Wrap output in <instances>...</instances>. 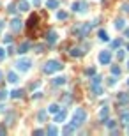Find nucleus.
Segmentation results:
<instances>
[{
  "label": "nucleus",
  "mask_w": 129,
  "mask_h": 136,
  "mask_svg": "<svg viewBox=\"0 0 129 136\" xmlns=\"http://www.w3.org/2000/svg\"><path fill=\"white\" fill-rule=\"evenodd\" d=\"M2 28H4V23H2V21H0V30H2Z\"/></svg>",
  "instance_id": "f704fd0d"
},
{
  "label": "nucleus",
  "mask_w": 129,
  "mask_h": 136,
  "mask_svg": "<svg viewBox=\"0 0 129 136\" xmlns=\"http://www.w3.org/2000/svg\"><path fill=\"white\" fill-rule=\"evenodd\" d=\"M0 80H2V71H0Z\"/></svg>",
  "instance_id": "c9c22d12"
},
{
  "label": "nucleus",
  "mask_w": 129,
  "mask_h": 136,
  "mask_svg": "<svg viewBox=\"0 0 129 136\" xmlns=\"http://www.w3.org/2000/svg\"><path fill=\"white\" fill-rule=\"evenodd\" d=\"M59 110H60V108H59V104H51V106H50V110H48V111H50V113H57Z\"/></svg>",
  "instance_id": "aec40b11"
},
{
  "label": "nucleus",
  "mask_w": 129,
  "mask_h": 136,
  "mask_svg": "<svg viewBox=\"0 0 129 136\" xmlns=\"http://www.w3.org/2000/svg\"><path fill=\"white\" fill-rule=\"evenodd\" d=\"M119 44H120V39H117V41H113V44H111V46H113V48H117Z\"/></svg>",
  "instance_id": "cd10ccee"
},
{
  "label": "nucleus",
  "mask_w": 129,
  "mask_h": 136,
  "mask_svg": "<svg viewBox=\"0 0 129 136\" xmlns=\"http://www.w3.org/2000/svg\"><path fill=\"white\" fill-rule=\"evenodd\" d=\"M99 37H101V41H108V35H106L104 30H101V32H99Z\"/></svg>",
  "instance_id": "5701e85b"
},
{
  "label": "nucleus",
  "mask_w": 129,
  "mask_h": 136,
  "mask_svg": "<svg viewBox=\"0 0 129 136\" xmlns=\"http://www.w3.org/2000/svg\"><path fill=\"white\" fill-rule=\"evenodd\" d=\"M66 16H67V12H66V11H59V12H57V18H59V19H64Z\"/></svg>",
  "instance_id": "412c9836"
},
{
  "label": "nucleus",
  "mask_w": 129,
  "mask_h": 136,
  "mask_svg": "<svg viewBox=\"0 0 129 136\" xmlns=\"http://www.w3.org/2000/svg\"><path fill=\"white\" fill-rule=\"evenodd\" d=\"M126 35H127V37H129V28H126Z\"/></svg>",
  "instance_id": "72a5a7b5"
},
{
  "label": "nucleus",
  "mask_w": 129,
  "mask_h": 136,
  "mask_svg": "<svg viewBox=\"0 0 129 136\" xmlns=\"http://www.w3.org/2000/svg\"><path fill=\"white\" fill-rule=\"evenodd\" d=\"M5 96H7V92H5V90H0V99H4Z\"/></svg>",
  "instance_id": "c85d7f7f"
},
{
  "label": "nucleus",
  "mask_w": 129,
  "mask_h": 136,
  "mask_svg": "<svg viewBox=\"0 0 129 136\" xmlns=\"http://www.w3.org/2000/svg\"><path fill=\"white\" fill-rule=\"evenodd\" d=\"M122 124H126V126L129 124V111H126V113H122Z\"/></svg>",
  "instance_id": "dca6fc26"
},
{
  "label": "nucleus",
  "mask_w": 129,
  "mask_h": 136,
  "mask_svg": "<svg viewBox=\"0 0 129 136\" xmlns=\"http://www.w3.org/2000/svg\"><path fill=\"white\" fill-rule=\"evenodd\" d=\"M73 131H74V127H73V126H66V127H64V133H66V134H71Z\"/></svg>",
  "instance_id": "4be33fe9"
},
{
  "label": "nucleus",
  "mask_w": 129,
  "mask_h": 136,
  "mask_svg": "<svg viewBox=\"0 0 129 136\" xmlns=\"http://www.w3.org/2000/svg\"><path fill=\"white\" fill-rule=\"evenodd\" d=\"M21 23H23V21L14 19V21L11 23V30H12V32H20V30H21Z\"/></svg>",
  "instance_id": "423d86ee"
},
{
  "label": "nucleus",
  "mask_w": 129,
  "mask_h": 136,
  "mask_svg": "<svg viewBox=\"0 0 129 136\" xmlns=\"http://www.w3.org/2000/svg\"><path fill=\"white\" fill-rule=\"evenodd\" d=\"M108 108L104 106V108H101L99 110V113H97V118H99V120H106V117H108Z\"/></svg>",
  "instance_id": "0eeeda50"
},
{
  "label": "nucleus",
  "mask_w": 129,
  "mask_h": 136,
  "mask_svg": "<svg viewBox=\"0 0 129 136\" xmlns=\"http://www.w3.org/2000/svg\"><path fill=\"white\" fill-rule=\"evenodd\" d=\"M64 83H66V78H64V76H59V78H55V80H53V85H57V87L64 85Z\"/></svg>",
  "instance_id": "f8f14e48"
},
{
  "label": "nucleus",
  "mask_w": 129,
  "mask_h": 136,
  "mask_svg": "<svg viewBox=\"0 0 129 136\" xmlns=\"http://www.w3.org/2000/svg\"><path fill=\"white\" fill-rule=\"evenodd\" d=\"M2 57H4V49L0 48V58H2Z\"/></svg>",
  "instance_id": "473e14b6"
},
{
  "label": "nucleus",
  "mask_w": 129,
  "mask_h": 136,
  "mask_svg": "<svg viewBox=\"0 0 129 136\" xmlns=\"http://www.w3.org/2000/svg\"><path fill=\"white\" fill-rule=\"evenodd\" d=\"M57 133H59L57 126H50V127H48V134H57Z\"/></svg>",
  "instance_id": "a211bd4d"
},
{
  "label": "nucleus",
  "mask_w": 129,
  "mask_h": 136,
  "mask_svg": "<svg viewBox=\"0 0 129 136\" xmlns=\"http://www.w3.org/2000/svg\"><path fill=\"white\" fill-rule=\"evenodd\" d=\"M46 7L48 9H57L59 7V0H48L46 2Z\"/></svg>",
  "instance_id": "9b49d317"
},
{
  "label": "nucleus",
  "mask_w": 129,
  "mask_h": 136,
  "mask_svg": "<svg viewBox=\"0 0 129 136\" xmlns=\"http://www.w3.org/2000/svg\"><path fill=\"white\" fill-rule=\"evenodd\" d=\"M111 62V51H101L99 53V64H103V66H106V64H110Z\"/></svg>",
  "instance_id": "7ed1b4c3"
},
{
  "label": "nucleus",
  "mask_w": 129,
  "mask_h": 136,
  "mask_svg": "<svg viewBox=\"0 0 129 136\" xmlns=\"http://www.w3.org/2000/svg\"><path fill=\"white\" fill-rule=\"evenodd\" d=\"M111 73H113V74H119V73H120V69L115 66V67H111Z\"/></svg>",
  "instance_id": "bb28decb"
},
{
  "label": "nucleus",
  "mask_w": 129,
  "mask_h": 136,
  "mask_svg": "<svg viewBox=\"0 0 129 136\" xmlns=\"http://www.w3.org/2000/svg\"><path fill=\"white\" fill-rule=\"evenodd\" d=\"M60 69H62V64H60V62L50 60V62L44 66V73H46V74H53V73H57V71H60Z\"/></svg>",
  "instance_id": "f03ea898"
},
{
  "label": "nucleus",
  "mask_w": 129,
  "mask_h": 136,
  "mask_svg": "<svg viewBox=\"0 0 129 136\" xmlns=\"http://www.w3.org/2000/svg\"><path fill=\"white\" fill-rule=\"evenodd\" d=\"M71 55H73V57H81L83 51H81L80 48H74V49H71Z\"/></svg>",
  "instance_id": "ddd939ff"
},
{
  "label": "nucleus",
  "mask_w": 129,
  "mask_h": 136,
  "mask_svg": "<svg viewBox=\"0 0 129 136\" xmlns=\"http://www.w3.org/2000/svg\"><path fill=\"white\" fill-rule=\"evenodd\" d=\"M44 117H46V113L42 111V113H39V120H44Z\"/></svg>",
  "instance_id": "c756f323"
},
{
  "label": "nucleus",
  "mask_w": 129,
  "mask_h": 136,
  "mask_svg": "<svg viewBox=\"0 0 129 136\" xmlns=\"http://www.w3.org/2000/svg\"><path fill=\"white\" fill-rule=\"evenodd\" d=\"M30 66H32V62H30L28 58H21V60L16 62V67L20 69V71H28Z\"/></svg>",
  "instance_id": "20e7f679"
},
{
  "label": "nucleus",
  "mask_w": 129,
  "mask_h": 136,
  "mask_svg": "<svg viewBox=\"0 0 129 136\" xmlns=\"http://www.w3.org/2000/svg\"><path fill=\"white\" fill-rule=\"evenodd\" d=\"M127 83H129V80H127Z\"/></svg>",
  "instance_id": "e433bc0d"
},
{
  "label": "nucleus",
  "mask_w": 129,
  "mask_h": 136,
  "mask_svg": "<svg viewBox=\"0 0 129 136\" xmlns=\"http://www.w3.org/2000/svg\"><path fill=\"white\" fill-rule=\"evenodd\" d=\"M57 39H59V34L57 32H48V42H57Z\"/></svg>",
  "instance_id": "1a4fd4ad"
},
{
  "label": "nucleus",
  "mask_w": 129,
  "mask_h": 136,
  "mask_svg": "<svg viewBox=\"0 0 129 136\" xmlns=\"http://www.w3.org/2000/svg\"><path fill=\"white\" fill-rule=\"evenodd\" d=\"M94 73H96V69L94 67H89L87 71H85V74H94Z\"/></svg>",
  "instance_id": "a878e982"
},
{
  "label": "nucleus",
  "mask_w": 129,
  "mask_h": 136,
  "mask_svg": "<svg viewBox=\"0 0 129 136\" xmlns=\"http://www.w3.org/2000/svg\"><path fill=\"white\" fill-rule=\"evenodd\" d=\"M115 27H117V28H124V27H126V21H124V19H117V21H115Z\"/></svg>",
  "instance_id": "f3484780"
},
{
  "label": "nucleus",
  "mask_w": 129,
  "mask_h": 136,
  "mask_svg": "<svg viewBox=\"0 0 129 136\" xmlns=\"http://www.w3.org/2000/svg\"><path fill=\"white\" fill-rule=\"evenodd\" d=\"M21 94H23L21 90H14V92H11V96H12V97H21Z\"/></svg>",
  "instance_id": "393cba45"
},
{
  "label": "nucleus",
  "mask_w": 129,
  "mask_h": 136,
  "mask_svg": "<svg viewBox=\"0 0 129 136\" xmlns=\"http://www.w3.org/2000/svg\"><path fill=\"white\" fill-rule=\"evenodd\" d=\"M124 11H126V12H129V4H127V5H124Z\"/></svg>",
  "instance_id": "2f4dec72"
},
{
  "label": "nucleus",
  "mask_w": 129,
  "mask_h": 136,
  "mask_svg": "<svg viewBox=\"0 0 129 136\" xmlns=\"http://www.w3.org/2000/svg\"><path fill=\"white\" fill-rule=\"evenodd\" d=\"M66 115H67V113H66V111H60L59 115L55 117V122H62V120H64V118H66Z\"/></svg>",
  "instance_id": "4468645a"
},
{
  "label": "nucleus",
  "mask_w": 129,
  "mask_h": 136,
  "mask_svg": "<svg viewBox=\"0 0 129 136\" xmlns=\"http://www.w3.org/2000/svg\"><path fill=\"white\" fill-rule=\"evenodd\" d=\"M92 83H94V87L99 85V83H101V76H94V78H92Z\"/></svg>",
  "instance_id": "b1692460"
},
{
  "label": "nucleus",
  "mask_w": 129,
  "mask_h": 136,
  "mask_svg": "<svg viewBox=\"0 0 129 136\" xmlns=\"http://www.w3.org/2000/svg\"><path fill=\"white\" fill-rule=\"evenodd\" d=\"M119 99H120V103H129V96L127 94H120Z\"/></svg>",
  "instance_id": "6ab92c4d"
},
{
  "label": "nucleus",
  "mask_w": 129,
  "mask_h": 136,
  "mask_svg": "<svg viewBox=\"0 0 129 136\" xmlns=\"http://www.w3.org/2000/svg\"><path fill=\"white\" fill-rule=\"evenodd\" d=\"M7 81H9V83H18V81H20V80H18V74H16V73H9V74H7Z\"/></svg>",
  "instance_id": "9d476101"
},
{
  "label": "nucleus",
  "mask_w": 129,
  "mask_h": 136,
  "mask_svg": "<svg viewBox=\"0 0 129 136\" xmlns=\"http://www.w3.org/2000/svg\"><path fill=\"white\" fill-rule=\"evenodd\" d=\"M85 7H87L85 2H74L73 4V11H81V9H85Z\"/></svg>",
  "instance_id": "6e6552de"
},
{
  "label": "nucleus",
  "mask_w": 129,
  "mask_h": 136,
  "mask_svg": "<svg viewBox=\"0 0 129 136\" xmlns=\"http://www.w3.org/2000/svg\"><path fill=\"white\" fill-rule=\"evenodd\" d=\"M87 120V113H85V110L83 108H78L76 111H74V117H73V126H81L83 122Z\"/></svg>",
  "instance_id": "f257e3e1"
},
{
  "label": "nucleus",
  "mask_w": 129,
  "mask_h": 136,
  "mask_svg": "<svg viewBox=\"0 0 129 136\" xmlns=\"http://www.w3.org/2000/svg\"><path fill=\"white\" fill-rule=\"evenodd\" d=\"M28 48H30L28 42H23V44L20 46V53H27V49H28Z\"/></svg>",
  "instance_id": "2eb2a0df"
},
{
  "label": "nucleus",
  "mask_w": 129,
  "mask_h": 136,
  "mask_svg": "<svg viewBox=\"0 0 129 136\" xmlns=\"http://www.w3.org/2000/svg\"><path fill=\"white\" fill-rule=\"evenodd\" d=\"M108 127H115V122L113 120H108Z\"/></svg>",
  "instance_id": "7c9ffc66"
},
{
  "label": "nucleus",
  "mask_w": 129,
  "mask_h": 136,
  "mask_svg": "<svg viewBox=\"0 0 129 136\" xmlns=\"http://www.w3.org/2000/svg\"><path fill=\"white\" fill-rule=\"evenodd\" d=\"M28 9H30V4L27 2V0H20V2H18V11H23V12H27Z\"/></svg>",
  "instance_id": "39448f33"
}]
</instances>
